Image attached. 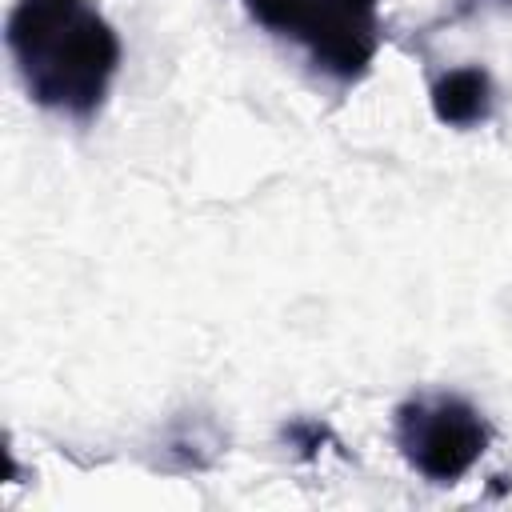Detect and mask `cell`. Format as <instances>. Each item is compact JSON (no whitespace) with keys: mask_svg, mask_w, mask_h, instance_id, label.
<instances>
[{"mask_svg":"<svg viewBox=\"0 0 512 512\" xmlns=\"http://www.w3.org/2000/svg\"><path fill=\"white\" fill-rule=\"evenodd\" d=\"M8 52L24 92L60 116L92 120L120 72V36L96 0H16Z\"/></svg>","mask_w":512,"mask_h":512,"instance_id":"6da1fadb","label":"cell"},{"mask_svg":"<svg viewBox=\"0 0 512 512\" xmlns=\"http://www.w3.org/2000/svg\"><path fill=\"white\" fill-rule=\"evenodd\" d=\"M244 8L336 84L364 80L380 52V0H244Z\"/></svg>","mask_w":512,"mask_h":512,"instance_id":"7a4b0ae2","label":"cell"},{"mask_svg":"<svg viewBox=\"0 0 512 512\" xmlns=\"http://www.w3.org/2000/svg\"><path fill=\"white\" fill-rule=\"evenodd\" d=\"M492 428L456 392H420L396 408V448L432 484H456L488 452Z\"/></svg>","mask_w":512,"mask_h":512,"instance_id":"3957f363","label":"cell"},{"mask_svg":"<svg viewBox=\"0 0 512 512\" xmlns=\"http://www.w3.org/2000/svg\"><path fill=\"white\" fill-rule=\"evenodd\" d=\"M432 116L448 128H480L496 108V84L480 64L448 68L432 80Z\"/></svg>","mask_w":512,"mask_h":512,"instance_id":"277c9868","label":"cell"}]
</instances>
